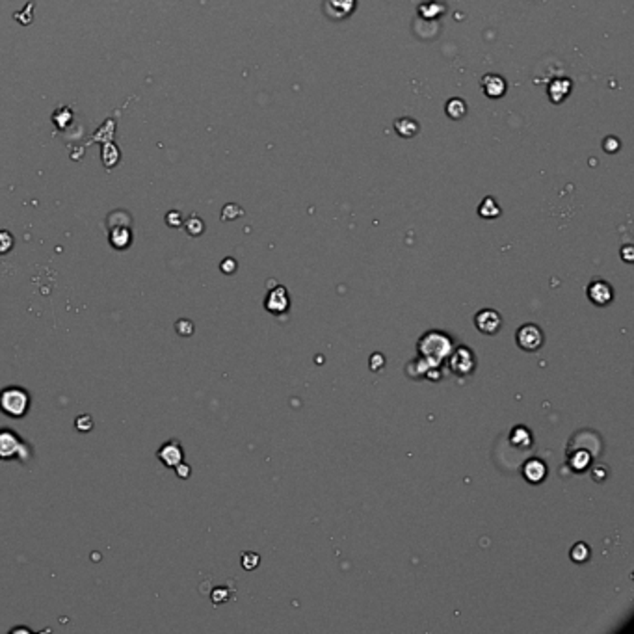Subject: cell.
Here are the masks:
<instances>
[{
  "instance_id": "cell-1",
  "label": "cell",
  "mask_w": 634,
  "mask_h": 634,
  "mask_svg": "<svg viewBox=\"0 0 634 634\" xmlns=\"http://www.w3.org/2000/svg\"><path fill=\"white\" fill-rule=\"evenodd\" d=\"M417 348H419V354H421L422 361L428 364V369H437V364L441 363L443 359L450 354V350H452V341H450L445 333L430 331L426 333V335H422Z\"/></svg>"
},
{
  "instance_id": "cell-2",
  "label": "cell",
  "mask_w": 634,
  "mask_h": 634,
  "mask_svg": "<svg viewBox=\"0 0 634 634\" xmlns=\"http://www.w3.org/2000/svg\"><path fill=\"white\" fill-rule=\"evenodd\" d=\"M30 404V393L23 389V387L10 385V387H4L0 391V411L10 419H23V417L28 415Z\"/></svg>"
},
{
  "instance_id": "cell-3",
  "label": "cell",
  "mask_w": 634,
  "mask_h": 634,
  "mask_svg": "<svg viewBox=\"0 0 634 634\" xmlns=\"http://www.w3.org/2000/svg\"><path fill=\"white\" fill-rule=\"evenodd\" d=\"M32 456V448L17 436L13 430L2 428L0 430V459H21L28 462Z\"/></svg>"
},
{
  "instance_id": "cell-4",
  "label": "cell",
  "mask_w": 634,
  "mask_h": 634,
  "mask_svg": "<svg viewBox=\"0 0 634 634\" xmlns=\"http://www.w3.org/2000/svg\"><path fill=\"white\" fill-rule=\"evenodd\" d=\"M515 341H517V344H519V348L523 352L534 354L545 343V335H543L541 328H538L535 324H525L515 333Z\"/></svg>"
},
{
  "instance_id": "cell-5",
  "label": "cell",
  "mask_w": 634,
  "mask_h": 634,
  "mask_svg": "<svg viewBox=\"0 0 634 634\" xmlns=\"http://www.w3.org/2000/svg\"><path fill=\"white\" fill-rule=\"evenodd\" d=\"M474 326L482 335H495L502 328V317L495 309H482L474 317Z\"/></svg>"
},
{
  "instance_id": "cell-6",
  "label": "cell",
  "mask_w": 634,
  "mask_h": 634,
  "mask_svg": "<svg viewBox=\"0 0 634 634\" xmlns=\"http://www.w3.org/2000/svg\"><path fill=\"white\" fill-rule=\"evenodd\" d=\"M474 367H476V359H474L473 352L465 346L457 348L456 352L450 357V369L452 372H456L457 376H469L473 374Z\"/></svg>"
},
{
  "instance_id": "cell-7",
  "label": "cell",
  "mask_w": 634,
  "mask_h": 634,
  "mask_svg": "<svg viewBox=\"0 0 634 634\" xmlns=\"http://www.w3.org/2000/svg\"><path fill=\"white\" fill-rule=\"evenodd\" d=\"M588 300L593 303L595 307H607L609 303H612L614 300V291L612 286L607 283V281L595 279L588 285Z\"/></svg>"
},
{
  "instance_id": "cell-8",
  "label": "cell",
  "mask_w": 634,
  "mask_h": 634,
  "mask_svg": "<svg viewBox=\"0 0 634 634\" xmlns=\"http://www.w3.org/2000/svg\"><path fill=\"white\" fill-rule=\"evenodd\" d=\"M156 456H158V459H160L162 465H166V467L173 469L175 465H179V463L184 459V450H182L181 443L175 441V439H172V441H166L160 448H158Z\"/></svg>"
},
{
  "instance_id": "cell-9",
  "label": "cell",
  "mask_w": 634,
  "mask_h": 634,
  "mask_svg": "<svg viewBox=\"0 0 634 634\" xmlns=\"http://www.w3.org/2000/svg\"><path fill=\"white\" fill-rule=\"evenodd\" d=\"M266 309L274 315H283L289 309V294L283 286H276L274 291L268 292L265 302Z\"/></svg>"
},
{
  "instance_id": "cell-10",
  "label": "cell",
  "mask_w": 634,
  "mask_h": 634,
  "mask_svg": "<svg viewBox=\"0 0 634 634\" xmlns=\"http://www.w3.org/2000/svg\"><path fill=\"white\" fill-rule=\"evenodd\" d=\"M110 244L114 246L115 250H127L132 242V233H130V225H110Z\"/></svg>"
},
{
  "instance_id": "cell-11",
  "label": "cell",
  "mask_w": 634,
  "mask_h": 634,
  "mask_svg": "<svg viewBox=\"0 0 634 634\" xmlns=\"http://www.w3.org/2000/svg\"><path fill=\"white\" fill-rule=\"evenodd\" d=\"M523 476L531 483L543 482L547 476V465L541 459H528L523 467Z\"/></svg>"
},
{
  "instance_id": "cell-12",
  "label": "cell",
  "mask_w": 634,
  "mask_h": 634,
  "mask_svg": "<svg viewBox=\"0 0 634 634\" xmlns=\"http://www.w3.org/2000/svg\"><path fill=\"white\" fill-rule=\"evenodd\" d=\"M482 86L483 91H486L489 97H500L506 89V82L500 77H497V75H488V77L483 78Z\"/></svg>"
},
{
  "instance_id": "cell-13",
  "label": "cell",
  "mask_w": 634,
  "mask_h": 634,
  "mask_svg": "<svg viewBox=\"0 0 634 634\" xmlns=\"http://www.w3.org/2000/svg\"><path fill=\"white\" fill-rule=\"evenodd\" d=\"M509 441H512L514 447L525 450V448H528L532 445V433L525 426H515L512 430V433H509Z\"/></svg>"
},
{
  "instance_id": "cell-14",
  "label": "cell",
  "mask_w": 634,
  "mask_h": 634,
  "mask_svg": "<svg viewBox=\"0 0 634 634\" xmlns=\"http://www.w3.org/2000/svg\"><path fill=\"white\" fill-rule=\"evenodd\" d=\"M569 557H571L573 562H577V564H584V562L590 560L592 551H590V547H588L586 543H577V545L571 549V552H569Z\"/></svg>"
},
{
  "instance_id": "cell-15",
  "label": "cell",
  "mask_w": 634,
  "mask_h": 634,
  "mask_svg": "<svg viewBox=\"0 0 634 634\" xmlns=\"http://www.w3.org/2000/svg\"><path fill=\"white\" fill-rule=\"evenodd\" d=\"M480 216H482V218H497V216H499L500 214V208L497 207V203H495L493 199L491 198H488V199H483V203L480 205Z\"/></svg>"
},
{
  "instance_id": "cell-16",
  "label": "cell",
  "mask_w": 634,
  "mask_h": 634,
  "mask_svg": "<svg viewBox=\"0 0 634 634\" xmlns=\"http://www.w3.org/2000/svg\"><path fill=\"white\" fill-rule=\"evenodd\" d=\"M184 227H186V233L190 234V236H199V234L205 231L203 220L199 218V216H190V218L186 220Z\"/></svg>"
},
{
  "instance_id": "cell-17",
  "label": "cell",
  "mask_w": 634,
  "mask_h": 634,
  "mask_svg": "<svg viewBox=\"0 0 634 634\" xmlns=\"http://www.w3.org/2000/svg\"><path fill=\"white\" fill-rule=\"evenodd\" d=\"M13 246H15V239H13V234L10 231H6L2 229L0 231V255H8L11 250H13Z\"/></svg>"
},
{
  "instance_id": "cell-18",
  "label": "cell",
  "mask_w": 634,
  "mask_h": 634,
  "mask_svg": "<svg viewBox=\"0 0 634 634\" xmlns=\"http://www.w3.org/2000/svg\"><path fill=\"white\" fill-rule=\"evenodd\" d=\"M395 127L404 138H410V136H413L419 130V127H417V123L413 120H400Z\"/></svg>"
},
{
  "instance_id": "cell-19",
  "label": "cell",
  "mask_w": 634,
  "mask_h": 634,
  "mask_svg": "<svg viewBox=\"0 0 634 634\" xmlns=\"http://www.w3.org/2000/svg\"><path fill=\"white\" fill-rule=\"evenodd\" d=\"M259 562L260 557L257 552H244V554H242V567H244L246 571H253V569H257V567H259Z\"/></svg>"
},
{
  "instance_id": "cell-20",
  "label": "cell",
  "mask_w": 634,
  "mask_h": 634,
  "mask_svg": "<svg viewBox=\"0 0 634 634\" xmlns=\"http://www.w3.org/2000/svg\"><path fill=\"white\" fill-rule=\"evenodd\" d=\"M75 428L82 433H88V431L94 430V419L91 415H78L75 419Z\"/></svg>"
},
{
  "instance_id": "cell-21",
  "label": "cell",
  "mask_w": 634,
  "mask_h": 634,
  "mask_svg": "<svg viewBox=\"0 0 634 634\" xmlns=\"http://www.w3.org/2000/svg\"><path fill=\"white\" fill-rule=\"evenodd\" d=\"M175 331L181 335V337H190L194 333V324L192 320H188V318H181L175 322Z\"/></svg>"
},
{
  "instance_id": "cell-22",
  "label": "cell",
  "mask_w": 634,
  "mask_h": 634,
  "mask_svg": "<svg viewBox=\"0 0 634 634\" xmlns=\"http://www.w3.org/2000/svg\"><path fill=\"white\" fill-rule=\"evenodd\" d=\"M239 216H242V208L239 205H227L224 207V213H222V220H236Z\"/></svg>"
},
{
  "instance_id": "cell-23",
  "label": "cell",
  "mask_w": 634,
  "mask_h": 634,
  "mask_svg": "<svg viewBox=\"0 0 634 634\" xmlns=\"http://www.w3.org/2000/svg\"><path fill=\"white\" fill-rule=\"evenodd\" d=\"M210 599H213L214 604H224L229 599L227 588H216L213 592V595H210Z\"/></svg>"
},
{
  "instance_id": "cell-24",
  "label": "cell",
  "mask_w": 634,
  "mask_h": 634,
  "mask_svg": "<svg viewBox=\"0 0 634 634\" xmlns=\"http://www.w3.org/2000/svg\"><path fill=\"white\" fill-rule=\"evenodd\" d=\"M354 2L355 0H326V10H328V8H333V6H335V8H341V6H344V10L348 11H352L354 10Z\"/></svg>"
},
{
  "instance_id": "cell-25",
  "label": "cell",
  "mask_w": 634,
  "mask_h": 634,
  "mask_svg": "<svg viewBox=\"0 0 634 634\" xmlns=\"http://www.w3.org/2000/svg\"><path fill=\"white\" fill-rule=\"evenodd\" d=\"M173 469H175V473H177V476L181 480H188L190 478V474H192V467H190V465L184 462H181L179 465H175Z\"/></svg>"
},
{
  "instance_id": "cell-26",
  "label": "cell",
  "mask_w": 634,
  "mask_h": 634,
  "mask_svg": "<svg viewBox=\"0 0 634 634\" xmlns=\"http://www.w3.org/2000/svg\"><path fill=\"white\" fill-rule=\"evenodd\" d=\"M166 224L170 225V227H181V225H182L181 213H177V210H172V213H167L166 214Z\"/></svg>"
},
{
  "instance_id": "cell-27",
  "label": "cell",
  "mask_w": 634,
  "mask_h": 634,
  "mask_svg": "<svg viewBox=\"0 0 634 634\" xmlns=\"http://www.w3.org/2000/svg\"><path fill=\"white\" fill-rule=\"evenodd\" d=\"M220 270L224 272V274H234L236 272V260L233 257H227V259L222 260V265H220Z\"/></svg>"
},
{
  "instance_id": "cell-28",
  "label": "cell",
  "mask_w": 634,
  "mask_h": 634,
  "mask_svg": "<svg viewBox=\"0 0 634 634\" xmlns=\"http://www.w3.org/2000/svg\"><path fill=\"white\" fill-rule=\"evenodd\" d=\"M383 364H385V357L381 354H372L370 355V369L374 370H380V369H383Z\"/></svg>"
},
{
  "instance_id": "cell-29",
  "label": "cell",
  "mask_w": 634,
  "mask_h": 634,
  "mask_svg": "<svg viewBox=\"0 0 634 634\" xmlns=\"http://www.w3.org/2000/svg\"><path fill=\"white\" fill-rule=\"evenodd\" d=\"M592 476L595 482H603V480L607 478V467H604V465H595L592 471Z\"/></svg>"
},
{
  "instance_id": "cell-30",
  "label": "cell",
  "mask_w": 634,
  "mask_h": 634,
  "mask_svg": "<svg viewBox=\"0 0 634 634\" xmlns=\"http://www.w3.org/2000/svg\"><path fill=\"white\" fill-rule=\"evenodd\" d=\"M11 633H30L28 629H11Z\"/></svg>"
}]
</instances>
